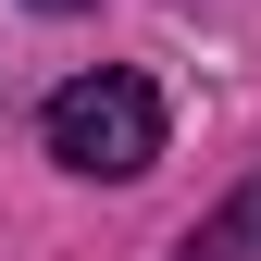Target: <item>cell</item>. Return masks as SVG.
Masks as SVG:
<instances>
[{
  "mask_svg": "<svg viewBox=\"0 0 261 261\" xmlns=\"http://www.w3.org/2000/svg\"><path fill=\"white\" fill-rule=\"evenodd\" d=\"M162 137H174V112H162V87L137 75V62H100V75H62L50 87V112H38V149L62 162V174H87V187H137Z\"/></svg>",
  "mask_w": 261,
  "mask_h": 261,
  "instance_id": "obj_1",
  "label": "cell"
},
{
  "mask_svg": "<svg viewBox=\"0 0 261 261\" xmlns=\"http://www.w3.org/2000/svg\"><path fill=\"white\" fill-rule=\"evenodd\" d=\"M174 261H261V162H249V174H237V187H224V199L174 237Z\"/></svg>",
  "mask_w": 261,
  "mask_h": 261,
  "instance_id": "obj_2",
  "label": "cell"
},
{
  "mask_svg": "<svg viewBox=\"0 0 261 261\" xmlns=\"http://www.w3.org/2000/svg\"><path fill=\"white\" fill-rule=\"evenodd\" d=\"M38 13H87V0H38Z\"/></svg>",
  "mask_w": 261,
  "mask_h": 261,
  "instance_id": "obj_3",
  "label": "cell"
}]
</instances>
